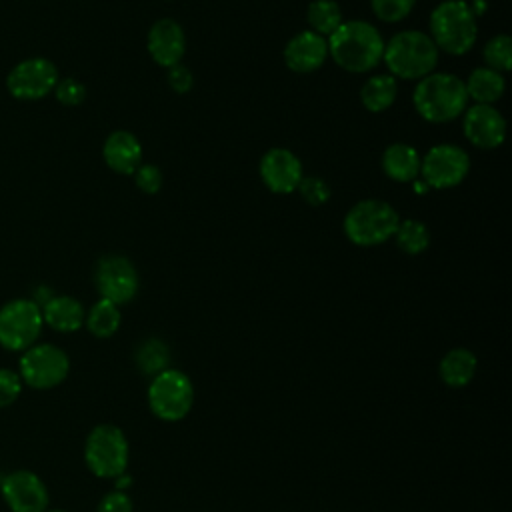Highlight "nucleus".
I'll return each instance as SVG.
<instances>
[{
    "label": "nucleus",
    "mask_w": 512,
    "mask_h": 512,
    "mask_svg": "<svg viewBox=\"0 0 512 512\" xmlns=\"http://www.w3.org/2000/svg\"><path fill=\"white\" fill-rule=\"evenodd\" d=\"M328 58L352 74H366L382 62L384 38L366 20H344L328 38Z\"/></svg>",
    "instance_id": "1"
},
{
    "label": "nucleus",
    "mask_w": 512,
    "mask_h": 512,
    "mask_svg": "<svg viewBox=\"0 0 512 512\" xmlns=\"http://www.w3.org/2000/svg\"><path fill=\"white\" fill-rule=\"evenodd\" d=\"M464 80L452 72H432L420 78L412 92V104L418 116L430 124H446L468 108Z\"/></svg>",
    "instance_id": "2"
},
{
    "label": "nucleus",
    "mask_w": 512,
    "mask_h": 512,
    "mask_svg": "<svg viewBox=\"0 0 512 512\" xmlns=\"http://www.w3.org/2000/svg\"><path fill=\"white\" fill-rule=\"evenodd\" d=\"M440 50L422 30H400L384 42L382 62L396 80H420L438 66Z\"/></svg>",
    "instance_id": "3"
},
{
    "label": "nucleus",
    "mask_w": 512,
    "mask_h": 512,
    "mask_svg": "<svg viewBox=\"0 0 512 512\" xmlns=\"http://www.w3.org/2000/svg\"><path fill=\"white\" fill-rule=\"evenodd\" d=\"M478 18L466 0H444L430 14V38L440 52L468 54L478 38Z\"/></svg>",
    "instance_id": "4"
},
{
    "label": "nucleus",
    "mask_w": 512,
    "mask_h": 512,
    "mask_svg": "<svg viewBox=\"0 0 512 512\" xmlns=\"http://www.w3.org/2000/svg\"><path fill=\"white\" fill-rule=\"evenodd\" d=\"M400 224V214L380 198L358 200L344 216V236L356 246H378L390 240Z\"/></svg>",
    "instance_id": "5"
},
{
    "label": "nucleus",
    "mask_w": 512,
    "mask_h": 512,
    "mask_svg": "<svg viewBox=\"0 0 512 512\" xmlns=\"http://www.w3.org/2000/svg\"><path fill=\"white\" fill-rule=\"evenodd\" d=\"M130 460L128 438L114 424L94 426L84 442V462L98 478H118L126 472Z\"/></svg>",
    "instance_id": "6"
},
{
    "label": "nucleus",
    "mask_w": 512,
    "mask_h": 512,
    "mask_svg": "<svg viewBox=\"0 0 512 512\" xmlns=\"http://www.w3.org/2000/svg\"><path fill=\"white\" fill-rule=\"evenodd\" d=\"M148 406L158 420H184L194 406V384L188 374L178 368L156 374L148 386Z\"/></svg>",
    "instance_id": "7"
},
{
    "label": "nucleus",
    "mask_w": 512,
    "mask_h": 512,
    "mask_svg": "<svg viewBox=\"0 0 512 512\" xmlns=\"http://www.w3.org/2000/svg\"><path fill=\"white\" fill-rule=\"evenodd\" d=\"M18 374L28 388L50 390L70 374V358L64 348L52 342H36L18 360Z\"/></svg>",
    "instance_id": "8"
},
{
    "label": "nucleus",
    "mask_w": 512,
    "mask_h": 512,
    "mask_svg": "<svg viewBox=\"0 0 512 512\" xmlns=\"http://www.w3.org/2000/svg\"><path fill=\"white\" fill-rule=\"evenodd\" d=\"M44 328L42 310L32 298H12L0 306V346L24 352L38 342Z\"/></svg>",
    "instance_id": "9"
},
{
    "label": "nucleus",
    "mask_w": 512,
    "mask_h": 512,
    "mask_svg": "<svg viewBox=\"0 0 512 512\" xmlns=\"http://www.w3.org/2000/svg\"><path fill=\"white\" fill-rule=\"evenodd\" d=\"M470 172V156L468 152L450 142H442L432 146L420 158V180L430 190H448L464 182Z\"/></svg>",
    "instance_id": "10"
},
{
    "label": "nucleus",
    "mask_w": 512,
    "mask_h": 512,
    "mask_svg": "<svg viewBox=\"0 0 512 512\" xmlns=\"http://www.w3.org/2000/svg\"><path fill=\"white\" fill-rule=\"evenodd\" d=\"M58 80V66L50 58L30 56L10 68L6 74V90L16 100L34 102L52 94Z\"/></svg>",
    "instance_id": "11"
},
{
    "label": "nucleus",
    "mask_w": 512,
    "mask_h": 512,
    "mask_svg": "<svg viewBox=\"0 0 512 512\" xmlns=\"http://www.w3.org/2000/svg\"><path fill=\"white\" fill-rule=\"evenodd\" d=\"M94 286L100 298L122 306L136 298L140 290V276L128 256L104 254L94 266Z\"/></svg>",
    "instance_id": "12"
},
{
    "label": "nucleus",
    "mask_w": 512,
    "mask_h": 512,
    "mask_svg": "<svg viewBox=\"0 0 512 512\" xmlns=\"http://www.w3.org/2000/svg\"><path fill=\"white\" fill-rule=\"evenodd\" d=\"M0 494L12 512H46L48 486L32 470H12L0 482Z\"/></svg>",
    "instance_id": "13"
},
{
    "label": "nucleus",
    "mask_w": 512,
    "mask_h": 512,
    "mask_svg": "<svg viewBox=\"0 0 512 512\" xmlns=\"http://www.w3.org/2000/svg\"><path fill=\"white\" fill-rule=\"evenodd\" d=\"M466 140L480 150H494L506 138V120L494 104H468L462 114Z\"/></svg>",
    "instance_id": "14"
},
{
    "label": "nucleus",
    "mask_w": 512,
    "mask_h": 512,
    "mask_svg": "<svg viewBox=\"0 0 512 512\" xmlns=\"http://www.w3.org/2000/svg\"><path fill=\"white\" fill-rule=\"evenodd\" d=\"M258 172L264 186L274 194L296 192L300 180L304 178V168L300 158L292 150L282 146L270 148L262 154Z\"/></svg>",
    "instance_id": "15"
},
{
    "label": "nucleus",
    "mask_w": 512,
    "mask_h": 512,
    "mask_svg": "<svg viewBox=\"0 0 512 512\" xmlns=\"http://www.w3.org/2000/svg\"><path fill=\"white\" fill-rule=\"evenodd\" d=\"M146 48L150 58L168 70L186 54V32L174 18H160L148 30Z\"/></svg>",
    "instance_id": "16"
},
{
    "label": "nucleus",
    "mask_w": 512,
    "mask_h": 512,
    "mask_svg": "<svg viewBox=\"0 0 512 512\" xmlns=\"http://www.w3.org/2000/svg\"><path fill=\"white\" fill-rule=\"evenodd\" d=\"M282 58L296 74L316 72L328 60V40L312 30H302L286 42Z\"/></svg>",
    "instance_id": "17"
},
{
    "label": "nucleus",
    "mask_w": 512,
    "mask_h": 512,
    "mask_svg": "<svg viewBox=\"0 0 512 512\" xmlns=\"http://www.w3.org/2000/svg\"><path fill=\"white\" fill-rule=\"evenodd\" d=\"M102 158L112 172L132 176L142 164V144L132 132L114 130L102 144Z\"/></svg>",
    "instance_id": "18"
},
{
    "label": "nucleus",
    "mask_w": 512,
    "mask_h": 512,
    "mask_svg": "<svg viewBox=\"0 0 512 512\" xmlns=\"http://www.w3.org/2000/svg\"><path fill=\"white\" fill-rule=\"evenodd\" d=\"M42 320L56 332L70 334L84 326L86 308L70 294H52L42 306Z\"/></svg>",
    "instance_id": "19"
},
{
    "label": "nucleus",
    "mask_w": 512,
    "mask_h": 512,
    "mask_svg": "<svg viewBox=\"0 0 512 512\" xmlns=\"http://www.w3.org/2000/svg\"><path fill=\"white\" fill-rule=\"evenodd\" d=\"M420 154L406 142H394L386 146L382 154V170L394 182H414L420 174Z\"/></svg>",
    "instance_id": "20"
},
{
    "label": "nucleus",
    "mask_w": 512,
    "mask_h": 512,
    "mask_svg": "<svg viewBox=\"0 0 512 512\" xmlns=\"http://www.w3.org/2000/svg\"><path fill=\"white\" fill-rule=\"evenodd\" d=\"M478 370V360L472 350L468 348H452L448 350L440 364H438V374L440 380L450 386V388H464L472 382Z\"/></svg>",
    "instance_id": "21"
},
{
    "label": "nucleus",
    "mask_w": 512,
    "mask_h": 512,
    "mask_svg": "<svg viewBox=\"0 0 512 512\" xmlns=\"http://www.w3.org/2000/svg\"><path fill=\"white\" fill-rule=\"evenodd\" d=\"M464 86L468 100L474 104H496L504 96L506 78L488 66H478L468 74Z\"/></svg>",
    "instance_id": "22"
},
{
    "label": "nucleus",
    "mask_w": 512,
    "mask_h": 512,
    "mask_svg": "<svg viewBox=\"0 0 512 512\" xmlns=\"http://www.w3.org/2000/svg\"><path fill=\"white\" fill-rule=\"evenodd\" d=\"M398 98V80L384 74H372L360 88V102L368 112H384Z\"/></svg>",
    "instance_id": "23"
},
{
    "label": "nucleus",
    "mask_w": 512,
    "mask_h": 512,
    "mask_svg": "<svg viewBox=\"0 0 512 512\" xmlns=\"http://www.w3.org/2000/svg\"><path fill=\"white\" fill-rule=\"evenodd\" d=\"M122 324V312L120 306H116L110 300H96L88 310L84 318L86 330L96 338H110L118 332Z\"/></svg>",
    "instance_id": "24"
},
{
    "label": "nucleus",
    "mask_w": 512,
    "mask_h": 512,
    "mask_svg": "<svg viewBox=\"0 0 512 512\" xmlns=\"http://www.w3.org/2000/svg\"><path fill=\"white\" fill-rule=\"evenodd\" d=\"M134 362L136 368L144 374V376H156L162 370L170 368V348L164 340L160 338H146L138 344L136 352H134Z\"/></svg>",
    "instance_id": "25"
},
{
    "label": "nucleus",
    "mask_w": 512,
    "mask_h": 512,
    "mask_svg": "<svg viewBox=\"0 0 512 512\" xmlns=\"http://www.w3.org/2000/svg\"><path fill=\"white\" fill-rule=\"evenodd\" d=\"M306 20L308 30L328 38L344 22V16L336 0H312L306 10Z\"/></svg>",
    "instance_id": "26"
},
{
    "label": "nucleus",
    "mask_w": 512,
    "mask_h": 512,
    "mask_svg": "<svg viewBox=\"0 0 512 512\" xmlns=\"http://www.w3.org/2000/svg\"><path fill=\"white\" fill-rule=\"evenodd\" d=\"M398 244V248L410 256L422 254L428 250L430 246V230L424 222L414 220V218H406L400 220L394 236H392Z\"/></svg>",
    "instance_id": "27"
},
{
    "label": "nucleus",
    "mask_w": 512,
    "mask_h": 512,
    "mask_svg": "<svg viewBox=\"0 0 512 512\" xmlns=\"http://www.w3.org/2000/svg\"><path fill=\"white\" fill-rule=\"evenodd\" d=\"M482 58L488 68L504 74L512 68V38L508 34H494L482 48Z\"/></svg>",
    "instance_id": "28"
},
{
    "label": "nucleus",
    "mask_w": 512,
    "mask_h": 512,
    "mask_svg": "<svg viewBox=\"0 0 512 512\" xmlns=\"http://www.w3.org/2000/svg\"><path fill=\"white\" fill-rule=\"evenodd\" d=\"M414 6H416V0H370V8L374 16L386 24L402 22L412 12Z\"/></svg>",
    "instance_id": "29"
},
{
    "label": "nucleus",
    "mask_w": 512,
    "mask_h": 512,
    "mask_svg": "<svg viewBox=\"0 0 512 512\" xmlns=\"http://www.w3.org/2000/svg\"><path fill=\"white\" fill-rule=\"evenodd\" d=\"M296 190H298V192L302 194V198H304L308 204H312V206H322V204H326V202L330 200V196H332L330 184H328L324 178H320V176H304V178L300 180V184H298Z\"/></svg>",
    "instance_id": "30"
},
{
    "label": "nucleus",
    "mask_w": 512,
    "mask_h": 512,
    "mask_svg": "<svg viewBox=\"0 0 512 512\" xmlns=\"http://www.w3.org/2000/svg\"><path fill=\"white\" fill-rule=\"evenodd\" d=\"M52 94L56 96V100L62 106H70L72 108V106H80L86 100V86L80 80L68 76V78H60L58 80V84H56Z\"/></svg>",
    "instance_id": "31"
},
{
    "label": "nucleus",
    "mask_w": 512,
    "mask_h": 512,
    "mask_svg": "<svg viewBox=\"0 0 512 512\" xmlns=\"http://www.w3.org/2000/svg\"><path fill=\"white\" fill-rule=\"evenodd\" d=\"M22 388H24V382L18 370L0 368V408L12 406L20 398Z\"/></svg>",
    "instance_id": "32"
},
{
    "label": "nucleus",
    "mask_w": 512,
    "mask_h": 512,
    "mask_svg": "<svg viewBox=\"0 0 512 512\" xmlns=\"http://www.w3.org/2000/svg\"><path fill=\"white\" fill-rule=\"evenodd\" d=\"M132 176H134L136 188H138L140 192H144V194H156V192H160L162 182H164L160 168H158L156 164H148V162H142V164L134 170Z\"/></svg>",
    "instance_id": "33"
},
{
    "label": "nucleus",
    "mask_w": 512,
    "mask_h": 512,
    "mask_svg": "<svg viewBox=\"0 0 512 512\" xmlns=\"http://www.w3.org/2000/svg\"><path fill=\"white\" fill-rule=\"evenodd\" d=\"M96 512H134V504L124 490H112L100 498Z\"/></svg>",
    "instance_id": "34"
},
{
    "label": "nucleus",
    "mask_w": 512,
    "mask_h": 512,
    "mask_svg": "<svg viewBox=\"0 0 512 512\" xmlns=\"http://www.w3.org/2000/svg\"><path fill=\"white\" fill-rule=\"evenodd\" d=\"M166 80H168V86H170L176 94H186V92H190L192 86H194V76H192L190 68L184 66L182 62L168 68Z\"/></svg>",
    "instance_id": "35"
},
{
    "label": "nucleus",
    "mask_w": 512,
    "mask_h": 512,
    "mask_svg": "<svg viewBox=\"0 0 512 512\" xmlns=\"http://www.w3.org/2000/svg\"><path fill=\"white\" fill-rule=\"evenodd\" d=\"M468 6H470V10H472V14H474L476 18L482 16V14L486 12V8H488L486 0H472V2H468Z\"/></svg>",
    "instance_id": "36"
},
{
    "label": "nucleus",
    "mask_w": 512,
    "mask_h": 512,
    "mask_svg": "<svg viewBox=\"0 0 512 512\" xmlns=\"http://www.w3.org/2000/svg\"><path fill=\"white\" fill-rule=\"evenodd\" d=\"M412 188H414V192H416V194H426V192L430 190V188H428L422 180H418V178L412 182Z\"/></svg>",
    "instance_id": "37"
},
{
    "label": "nucleus",
    "mask_w": 512,
    "mask_h": 512,
    "mask_svg": "<svg viewBox=\"0 0 512 512\" xmlns=\"http://www.w3.org/2000/svg\"><path fill=\"white\" fill-rule=\"evenodd\" d=\"M46 512H68V510H62V508H52V510H50V508H48Z\"/></svg>",
    "instance_id": "38"
}]
</instances>
